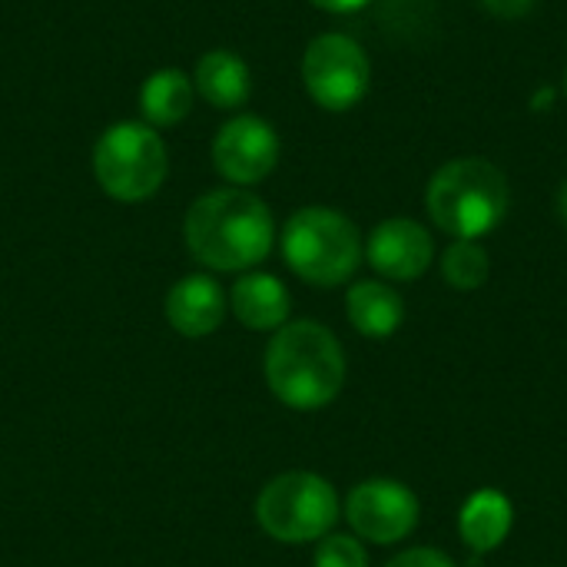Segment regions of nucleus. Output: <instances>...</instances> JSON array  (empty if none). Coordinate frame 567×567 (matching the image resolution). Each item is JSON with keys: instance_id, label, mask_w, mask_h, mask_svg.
Returning <instances> with one entry per match:
<instances>
[{"instance_id": "1", "label": "nucleus", "mask_w": 567, "mask_h": 567, "mask_svg": "<svg viewBox=\"0 0 567 567\" xmlns=\"http://www.w3.org/2000/svg\"><path fill=\"white\" fill-rule=\"evenodd\" d=\"M189 256L213 272H249L276 243V219L266 199L243 186L203 193L183 219Z\"/></svg>"}, {"instance_id": "2", "label": "nucleus", "mask_w": 567, "mask_h": 567, "mask_svg": "<svg viewBox=\"0 0 567 567\" xmlns=\"http://www.w3.org/2000/svg\"><path fill=\"white\" fill-rule=\"evenodd\" d=\"M262 372L269 392L286 409L319 412L346 385V352L332 329L316 319H296L272 332Z\"/></svg>"}, {"instance_id": "3", "label": "nucleus", "mask_w": 567, "mask_h": 567, "mask_svg": "<svg viewBox=\"0 0 567 567\" xmlns=\"http://www.w3.org/2000/svg\"><path fill=\"white\" fill-rule=\"evenodd\" d=\"M425 209L439 233L452 239H482L505 223L512 209V183L498 163L485 156H458L432 173Z\"/></svg>"}, {"instance_id": "4", "label": "nucleus", "mask_w": 567, "mask_h": 567, "mask_svg": "<svg viewBox=\"0 0 567 567\" xmlns=\"http://www.w3.org/2000/svg\"><path fill=\"white\" fill-rule=\"evenodd\" d=\"M286 266L309 286L336 289L346 286L365 259L359 226L332 206L296 209L279 236Z\"/></svg>"}, {"instance_id": "5", "label": "nucleus", "mask_w": 567, "mask_h": 567, "mask_svg": "<svg viewBox=\"0 0 567 567\" xmlns=\"http://www.w3.org/2000/svg\"><path fill=\"white\" fill-rule=\"evenodd\" d=\"M169 173V153L143 120H120L106 126L93 146V176L116 203H146L159 193Z\"/></svg>"}, {"instance_id": "6", "label": "nucleus", "mask_w": 567, "mask_h": 567, "mask_svg": "<svg viewBox=\"0 0 567 567\" xmlns=\"http://www.w3.org/2000/svg\"><path fill=\"white\" fill-rule=\"evenodd\" d=\"M259 528L282 545H306L332 535L339 522V495L316 472H286L262 485L256 498Z\"/></svg>"}, {"instance_id": "7", "label": "nucleus", "mask_w": 567, "mask_h": 567, "mask_svg": "<svg viewBox=\"0 0 567 567\" xmlns=\"http://www.w3.org/2000/svg\"><path fill=\"white\" fill-rule=\"evenodd\" d=\"M302 86L319 110L349 113L372 86V60L355 37L339 30L319 33L302 53Z\"/></svg>"}, {"instance_id": "8", "label": "nucleus", "mask_w": 567, "mask_h": 567, "mask_svg": "<svg viewBox=\"0 0 567 567\" xmlns=\"http://www.w3.org/2000/svg\"><path fill=\"white\" fill-rule=\"evenodd\" d=\"M346 522L359 535V542L399 545L419 525V498L409 485L395 478H369L349 492Z\"/></svg>"}, {"instance_id": "9", "label": "nucleus", "mask_w": 567, "mask_h": 567, "mask_svg": "<svg viewBox=\"0 0 567 567\" xmlns=\"http://www.w3.org/2000/svg\"><path fill=\"white\" fill-rule=\"evenodd\" d=\"M279 133L269 120L239 113L226 120L213 140V166L233 186H256L279 166Z\"/></svg>"}, {"instance_id": "10", "label": "nucleus", "mask_w": 567, "mask_h": 567, "mask_svg": "<svg viewBox=\"0 0 567 567\" xmlns=\"http://www.w3.org/2000/svg\"><path fill=\"white\" fill-rule=\"evenodd\" d=\"M365 262L385 282H415L435 262V239L422 223L409 216H392L369 233Z\"/></svg>"}, {"instance_id": "11", "label": "nucleus", "mask_w": 567, "mask_h": 567, "mask_svg": "<svg viewBox=\"0 0 567 567\" xmlns=\"http://www.w3.org/2000/svg\"><path fill=\"white\" fill-rule=\"evenodd\" d=\"M226 309H229V302H226L223 286L206 272L183 276L166 292V322L183 339L213 336L223 326Z\"/></svg>"}, {"instance_id": "12", "label": "nucleus", "mask_w": 567, "mask_h": 567, "mask_svg": "<svg viewBox=\"0 0 567 567\" xmlns=\"http://www.w3.org/2000/svg\"><path fill=\"white\" fill-rule=\"evenodd\" d=\"M226 302H229L233 316L239 319V326H246L249 332H276L289 322V312H292L286 282L279 276L259 272V269L243 272L233 282Z\"/></svg>"}, {"instance_id": "13", "label": "nucleus", "mask_w": 567, "mask_h": 567, "mask_svg": "<svg viewBox=\"0 0 567 567\" xmlns=\"http://www.w3.org/2000/svg\"><path fill=\"white\" fill-rule=\"evenodd\" d=\"M193 90L216 110H239L252 93L249 63L233 50H206L193 70Z\"/></svg>"}, {"instance_id": "14", "label": "nucleus", "mask_w": 567, "mask_h": 567, "mask_svg": "<svg viewBox=\"0 0 567 567\" xmlns=\"http://www.w3.org/2000/svg\"><path fill=\"white\" fill-rule=\"evenodd\" d=\"M346 316L365 339H389L405 322V302L385 279H359L349 286Z\"/></svg>"}, {"instance_id": "15", "label": "nucleus", "mask_w": 567, "mask_h": 567, "mask_svg": "<svg viewBox=\"0 0 567 567\" xmlns=\"http://www.w3.org/2000/svg\"><path fill=\"white\" fill-rule=\"evenodd\" d=\"M515 525V505L508 495H502L498 488H482L475 492L458 515V532L462 542L475 551V555H488L495 548H502V542L512 535Z\"/></svg>"}, {"instance_id": "16", "label": "nucleus", "mask_w": 567, "mask_h": 567, "mask_svg": "<svg viewBox=\"0 0 567 567\" xmlns=\"http://www.w3.org/2000/svg\"><path fill=\"white\" fill-rule=\"evenodd\" d=\"M193 96H196L193 76H186L176 66L153 70L146 76V83L140 86V113H143V123H150L153 130L183 123L189 116V110H193Z\"/></svg>"}, {"instance_id": "17", "label": "nucleus", "mask_w": 567, "mask_h": 567, "mask_svg": "<svg viewBox=\"0 0 567 567\" xmlns=\"http://www.w3.org/2000/svg\"><path fill=\"white\" fill-rule=\"evenodd\" d=\"M442 276L458 292H475L492 276V256L478 239H452L442 252Z\"/></svg>"}, {"instance_id": "18", "label": "nucleus", "mask_w": 567, "mask_h": 567, "mask_svg": "<svg viewBox=\"0 0 567 567\" xmlns=\"http://www.w3.org/2000/svg\"><path fill=\"white\" fill-rule=\"evenodd\" d=\"M312 567H369V555L352 535H326L316 545Z\"/></svg>"}, {"instance_id": "19", "label": "nucleus", "mask_w": 567, "mask_h": 567, "mask_svg": "<svg viewBox=\"0 0 567 567\" xmlns=\"http://www.w3.org/2000/svg\"><path fill=\"white\" fill-rule=\"evenodd\" d=\"M385 567H455V561L439 548H412V551L395 555Z\"/></svg>"}, {"instance_id": "20", "label": "nucleus", "mask_w": 567, "mask_h": 567, "mask_svg": "<svg viewBox=\"0 0 567 567\" xmlns=\"http://www.w3.org/2000/svg\"><path fill=\"white\" fill-rule=\"evenodd\" d=\"M478 3L495 20H522L538 7V0H478Z\"/></svg>"}, {"instance_id": "21", "label": "nucleus", "mask_w": 567, "mask_h": 567, "mask_svg": "<svg viewBox=\"0 0 567 567\" xmlns=\"http://www.w3.org/2000/svg\"><path fill=\"white\" fill-rule=\"evenodd\" d=\"M312 7H319V10H326V13H359V10H365L372 0H309Z\"/></svg>"}, {"instance_id": "22", "label": "nucleus", "mask_w": 567, "mask_h": 567, "mask_svg": "<svg viewBox=\"0 0 567 567\" xmlns=\"http://www.w3.org/2000/svg\"><path fill=\"white\" fill-rule=\"evenodd\" d=\"M558 213H561V223L567 226V179L561 183V189H558Z\"/></svg>"}, {"instance_id": "23", "label": "nucleus", "mask_w": 567, "mask_h": 567, "mask_svg": "<svg viewBox=\"0 0 567 567\" xmlns=\"http://www.w3.org/2000/svg\"><path fill=\"white\" fill-rule=\"evenodd\" d=\"M561 93H565V100H567V66H565V80H561Z\"/></svg>"}]
</instances>
